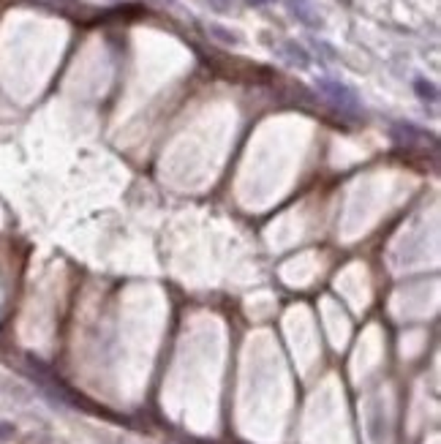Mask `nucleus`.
<instances>
[{"label":"nucleus","instance_id":"obj_5","mask_svg":"<svg viewBox=\"0 0 441 444\" xmlns=\"http://www.w3.org/2000/svg\"><path fill=\"white\" fill-rule=\"evenodd\" d=\"M414 90H417V95L422 98V101H439V90H436V85L433 82H428V79H417L414 82Z\"/></svg>","mask_w":441,"mask_h":444},{"label":"nucleus","instance_id":"obj_6","mask_svg":"<svg viewBox=\"0 0 441 444\" xmlns=\"http://www.w3.org/2000/svg\"><path fill=\"white\" fill-rule=\"evenodd\" d=\"M33 3L47 6V8H52V11H79V8H82L79 0H33Z\"/></svg>","mask_w":441,"mask_h":444},{"label":"nucleus","instance_id":"obj_3","mask_svg":"<svg viewBox=\"0 0 441 444\" xmlns=\"http://www.w3.org/2000/svg\"><path fill=\"white\" fill-rule=\"evenodd\" d=\"M289 8H291V14H294L303 25H308V28H321V19L316 17V8L311 6V0H289Z\"/></svg>","mask_w":441,"mask_h":444},{"label":"nucleus","instance_id":"obj_2","mask_svg":"<svg viewBox=\"0 0 441 444\" xmlns=\"http://www.w3.org/2000/svg\"><path fill=\"white\" fill-rule=\"evenodd\" d=\"M390 134H392V139H395L398 145H406V148H425V145H436V136H433V134H428V131L417 128L414 123H395Z\"/></svg>","mask_w":441,"mask_h":444},{"label":"nucleus","instance_id":"obj_10","mask_svg":"<svg viewBox=\"0 0 441 444\" xmlns=\"http://www.w3.org/2000/svg\"><path fill=\"white\" fill-rule=\"evenodd\" d=\"M251 6H262V3H270V0H248Z\"/></svg>","mask_w":441,"mask_h":444},{"label":"nucleus","instance_id":"obj_7","mask_svg":"<svg viewBox=\"0 0 441 444\" xmlns=\"http://www.w3.org/2000/svg\"><path fill=\"white\" fill-rule=\"evenodd\" d=\"M210 35L213 38H218L220 44H237L240 38H237V33L226 31V28H220V25H210Z\"/></svg>","mask_w":441,"mask_h":444},{"label":"nucleus","instance_id":"obj_8","mask_svg":"<svg viewBox=\"0 0 441 444\" xmlns=\"http://www.w3.org/2000/svg\"><path fill=\"white\" fill-rule=\"evenodd\" d=\"M207 3H210V8H213V11H218V14L232 11V0H207Z\"/></svg>","mask_w":441,"mask_h":444},{"label":"nucleus","instance_id":"obj_1","mask_svg":"<svg viewBox=\"0 0 441 444\" xmlns=\"http://www.w3.org/2000/svg\"><path fill=\"white\" fill-rule=\"evenodd\" d=\"M316 88H319V93L324 95L338 112H344V115H360V98H357V93H354L351 88H346L344 82L319 79Z\"/></svg>","mask_w":441,"mask_h":444},{"label":"nucleus","instance_id":"obj_9","mask_svg":"<svg viewBox=\"0 0 441 444\" xmlns=\"http://www.w3.org/2000/svg\"><path fill=\"white\" fill-rule=\"evenodd\" d=\"M11 436H14V425L6 422V420H0V442H8Z\"/></svg>","mask_w":441,"mask_h":444},{"label":"nucleus","instance_id":"obj_4","mask_svg":"<svg viewBox=\"0 0 441 444\" xmlns=\"http://www.w3.org/2000/svg\"><path fill=\"white\" fill-rule=\"evenodd\" d=\"M281 55H284L291 65H297V68H308V65H311V55H308L305 47L297 44V41H284V44H281Z\"/></svg>","mask_w":441,"mask_h":444}]
</instances>
